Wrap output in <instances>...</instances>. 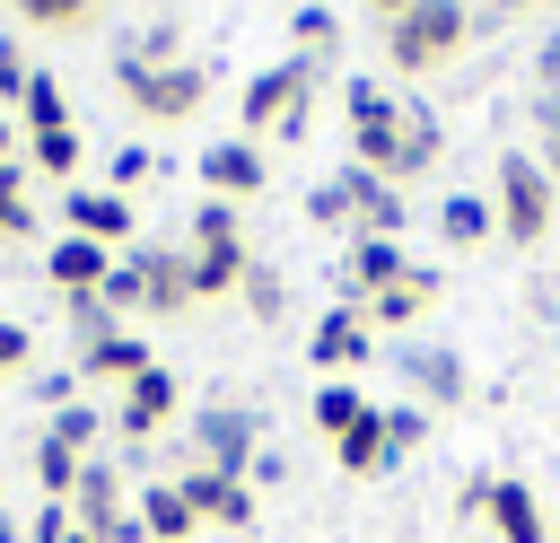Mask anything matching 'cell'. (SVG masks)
<instances>
[{
  "instance_id": "cell-3",
  "label": "cell",
  "mask_w": 560,
  "mask_h": 543,
  "mask_svg": "<svg viewBox=\"0 0 560 543\" xmlns=\"http://www.w3.org/2000/svg\"><path fill=\"white\" fill-rule=\"evenodd\" d=\"M490 210H499V236H508V245H542L551 219H560V184L542 175V158L508 149L499 175H490Z\"/></svg>"
},
{
  "instance_id": "cell-27",
  "label": "cell",
  "mask_w": 560,
  "mask_h": 543,
  "mask_svg": "<svg viewBox=\"0 0 560 543\" xmlns=\"http://www.w3.org/2000/svg\"><path fill=\"white\" fill-rule=\"evenodd\" d=\"M18 114H26V131H52V123H70V88H61L52 70H35V79H26V96H18Z\"/></svg>"
},
{
  "instance_id": "cell-40",
  "label": "cell",
  "mask_w": 560,
  "mask_h": 543,
  "mask_svg": "<svg viewBox=\"0 0 560 543\" xmlns=\"http://www.w3.org/2000/svg\"><path fill=\"white\" fill-rule=\"evenodd\" d=\"M542 175L560 184V96H542Z\"/></svg>"
},
{
  "instance_id": "cell-21",
  "label": "cell",
  "mask_w": 560,
  "mask_h": 543,
  "mask_svg": "<svg viewBox=\"0 0 560 543\" xmlns=\"http://www.w3.org/2000/svg\"><path fill=\"white\" fill-rule=\"evenodd\" d=\"M140 368H158V359H149V342H140V333H131V324H122V333H105V342H88V350H79V385H131V377H140Z\"/></svg>"
},
{
  "instance_id": "cell-9",
  "label": "cell",
  "mask_w": 560,
  "mask_h": 543,
  "mask_svg": "<svg viewBox=\"0 0 560 543\" xmlns=\"http://www.w3.org/2000/svg\"><path fill=\"white\" fill-rule=\"evenodd\" d=\"M262 175H271V158H262V140H245V131L201 149V193H210V201H254Z\"/></svg>"
},
{
  "instance_id": "cell-42",
  "label": "cell",
  "mask_w": 560,
  "mask_h": 543,
  "mask_svg": "<svg viewBox=\"0 0 560 543\" xmlns=\"http://www.w3.org/2000/svg\"><path fill=\"white\" fill-rule=\"evenodd\" d=\"M516 9H560V0H481V9H472V26H481V18H490V26H508Z\"/></svg>"
},
{
  "instance_id": "cell-1",
  "label": "cell",
  "mask_w": 560,
  "mask_h": 543,
  "mask_svg": "<svg viewBox=\"0 0 560 543\" xmlns=\"http://www.w3.org/2000/svg\"><path fill=\"white\" fill-rule=\"evenodd\" d=\"M315 88H324V61H306V53H289V61L254 70V79H245V96H236V114H245V140H262V131L298 140V131H306V105H315Z\"/></svg>"
},
{
  "instance_id": "cell-41",
  "label": "cell",
  "mask_w": 560,
  "mask_h": 543,
  "mask_svg": "<svg viewBox=\"0 0 560 543\" xmlns=\"http://www.w3.org/2000/svg\"><path fill=\"white\" fill-rule=\"evenodd\" d=\"M455 517H490V473H472V482L455 490Z\"/></svg>"
},
{
  "instance_id": "cell-46",
  "label": "cell",
  "mask_w": 560,
  "mask_h": 543,
  "mask_svg": "<svg viewBox=\"0 0 560 543\" xmlns=\"http://www.w3.org/2000/svg\"><path fill=\"white\" fill-rule=\"evenodd\" d=\"M0 543H26V534H18V517H9V508H0Z\"/></svg>"
},
{
  "instance_id": "cell-5",
  "label": "cell",
  "mask_w": 560,
  "mask_h": 543,
  "mask_svg": "<svg viewBox=\"0 0 560 543\" xmlns=\"http://www.w3.org/2000/svg\"><path fill=\"white\" fill-rule=\"evenodd\" d=\"M70 525H79V534H96V543H149V534H140V517H131V482H122V464H105V455H88V464H79Z\"/></svg>"
},
{
  "instance_id": "cell-43",
  "label": "cell",
  "mask_w": 560,
  "mask_h": 543,
  "mask_svg": "<svg viewBox=\"0 0 560 543\" xmlns=\"http://www.w3.org/2000/svg\"><path fill=\"white\" fill-rule=\"evenodd\" d=\"M534 79H542V96H560V35L534 53Z\"/></svg>"
},
{
  "instance_id": "cell-20",
  "label": "cell",
  "mask_w": 560,
  "mask_h": 543,
  "mask_svg": "<svg viewBox=\"0 0 560 543\" xmlns=\"http://www.w3.org/2000/svg\"><path fill=\"white\" fill-rule=\"evenodd\" d=\"M131 517H140V534H149V543H192V534H201V517H192L184 482H140Z\"/></svg>"
},
{
  "instance_id": "cell-29",
  "label": "cell",
  "mask_w": 560,
  "mask_h": 543,
  "mask_svg": "<svg viewBox=\"0 0 560 543\" xmlns=\"http://www.w3.org/2000/svg\"><path fill=\"white\" fill-rule=\"evenodd\" d=\"M18 236H35V201H26V166L9 158L0 166V245H18Z\"/></svg>"
},
{
  "instance_id": "cell-14",
  "label": "cell",
  "mask_w": 560,
  "mask_h": 543,
  "mask_svg": "<svg viewBox=\"0 0 560 543\" xmlns=\"http://www.w3.org/2000/svg\"><path fill=\"white\" fill-rule=\"evenodd\" d=\"M175 403H184V394H175V377H166V368H140V377L122 385V403H114V429L140 447V438H158V429L175 420Z\"/></svg>"
},
{
  "instance_id": "cell-47",
  "label": "cell",
  "mask_w": 560,
  "mask_h": 543,
  "mask_svg": "<svg viewBox=\"0 0 560 543\" xmlns=\"http://www.w3.org/2000/svg\"><path fill=\"white\" fill-rule=\"evenodd\" d=\"M61 543H96V534H79V525H70V534H61Z\"/></svg>"
},
{
  "instance_id": "cell-39",
  "label": "cell",
  "mask_w": 560,
  "mask_h": 543,
  "mask_svg": "<svg viewBox=\"0 0 560 543\" xmlns=\"http://www.w3.org/2000/svg\"><path fill=\"white\" fill-rule=\"evenodd\" d=\"M35 403H52V412L79 403V368H44V377H35Z\"/></svg>"
},
{
  "instance_id": "cell-6",
  "label": "cell",
  "mask_w": 560,
  "mask_h": 543,
  "mask_svg": "<svg viewBox=\"0 0 560 543\" xmlns=\"http://www.w3.org/2000/svg\"><path fill=\"white\" fill-rule=\"evenodd\" d=\"M192 447H201V464L210 473H254V455H262V420L245 412V403H210L201 420H192Z\"/></svg>"
},
{
  "instance_id": "cell-44",
  "label": "cell",
  "mask_w": 560,
  "mask_h": 543,
  "mask_svg": "<svg viewBox=\"0 0 560 543\" xmlns=\"http://www.w3.org/2000/svg\"><path fill=\"white\" fill-rule=\"evenodd\" d=\"M9 149H26V140H18V123H9V105H0V166H9Z\"/></svg>"
},
{
  "instance_id": "cell-32",
  "label": "cell",
  "mask_w": 560,
  "mask_h": 543,
  "mask_svg": "<svg viewBox=\"0 0 560 543\" xmlns=\"http://www.w3.org/2000/svg\"><path fill=\"white\" fill-rule=\"evenodd\" d=\"M306 219H315V228H332V236H341V228L359 236V219H350V193H341V175H324V184L306 193Z\"/></svg>"
},
{
  "instance_id": "cell-11",
  "label": "cell",
  "mask_w": 560,
  "mask_h": 543,
  "mask_svg": "<svg viewBox=\"0 0 560 543\" xmlns=\"http://www.w3.org/2000/svg\"><path fill=\"white\" fill-rule=\"evenodd\" d=\"M402 272H411L402 236H350V254H341V307H368V298L394 289Z\"/></svg>"
},
{
  "instance_id": "cell-48",
  "label": "cell",
  "mask_w": 560,
  "mask_h": 543,
  "mask_svg": "<svg viewBox=\"0 0 560 543\" xmlns=\"http://www.w3.org/2000/svg\"><path fill=\"white\" fill-rule=\"evenodd\" d=\"M551 543H560V525H551Z\"/></svg>"
},
{
  "instance_id": "cell-36",
  "label": "cell",
  "mask_w": 560,
  "mask_h": 543,
  "mask_svg": "<svg viewBox=\"0 0 560 543\" xmlns=\"http://www.w3.org/2000/svg\"><path fill=\"white\" fill-rule=\"evenodd\" d=\"M26 368H35V333L0 315V385H9V377H26Z\"/></svg>"
},
{
  "instance_id": "cell-28",
  "label": "cell",
  "mask_w": 560,
  "mask_h": 543,
  "mask_svg": "<svg viewBox=\"0 0 560 543\" xmlns=\"http://www.w3.org/2000/svg\"><path fill=\"white\" fill-rule=\"evenodd\" d=\"M245 307H254V324H280L289 315V280H280V263H245V289H236Z\"/></svg>"
},
{
  "instance_id": "cell-25",
  "label": "cell",
  "mask_w": 560,
  "mask_h": 543,
  "mask_svg": "<svg viewBox=\"0 0 560 543\" xmlns=\"http://www.w3.org/2000/svg\"><path fill=\"white\" fill-rule=\"evenodd\" d=\"M359 412H376V403H368L350 377H324V385H315V429H324V438H341Z\"/></svg>"
},
{
  "instance_id": "cell-12",
  "label": "cell",
  "mask_w": 560,
  "mask_h": 543,
  "mask_svg": "<svg viewBox=\"0 0 560 543\" xmlns=\"http://www.w3.org/2000/svg\"><path fill=\"white\" fill-rule=\"evenodd\" d=\"M402 385L420 394V412H455V403L472 394V377H464V359H455L446 342H411V350H402Z\"/></svg>"
},
{
  "instance_id": "cell-23",
  "label": "cell",
  "mask_w": 560,
  "mask_h": 543,
  "mask_svg": "<svg viewBox=\"0 0 560 543\" xmlns=\"http://www.w3.org/2000/svg\"><path fill=\"white\" fill-rule=\"evenodd\" d=\"M332 464H341V473H359V482L394 464V455H385V403H376V412H359V420L332 438Z\"/></svg>"
},
{
  "instance_id": "cell-22",
  "label": "cell",
  "mask_w": 560,
  "mask_h": 543,
  "mask_svg": "<svg viewBox=\"0 0 560 543\" xmlns=\"http://www.w3.org/2000/svg\"><path fill=\"white\" fill-rule=\"evenodd\" d=\"M438 236H446L455 254L490 245V236H499V210H490V193H446V201H438Z\"/></svg>"
},
{
  "instance_id": "cell-38",
  "label": "cell",
  "mask_w": 560,
  "mask_h": 543,
  "mask_svg": "<svg viewBox=\"0 0 560 543\" xmlns=\"http://www.w3.org/2000/svg\"><path fill=\"white\" fill-rule=\"evenodd\" d=\"M149 175H158L149 149H114V193H131V184H149Z\"/></svg>"
},
{
  "instance_id": "cell-33",
  "label": "cell",
  "mask_w": 560,
  "mask_h": 543,
  "mask_svg": "<svg viewBox=\"0 0 560 543\" xmlns=\"http://www.w3.org/2000/svg\"><path fill=\"white\" fill-rule=\"evenodd\" d=\"M44 429H52V438H61V447H70V455H96V429H105V420H96V412H88V403H61V412H52V420H44Z\"/></svg>"
},
{
  "instance_id": "cell-34",
  "label": "cell",
  "mask_w": 560,
  "mask_h": 543,
  "mask_svg": "<svg viewBox=\"0 0 560 543\" xmlns=\"http://www.w3.org/2000/svg\"><path fill=\"white\" fill-rule=\"evenodd\" d=\"M420 438H429V412H420V403H385V455L402 464Z\"/></svg>"
},
{
  "instance_id": "cell-8",
  "label": "cell",
  "mask_w": 560,
  "mask_h": 543,
  "mask_svg": "<svg viewBox=\"0 0 560 543\" xmlns=\"http://www.w3.org/2000/svg\"><path fill=\"white\" fill-rule=\"evenodd\" d=\"M306 359H315L324 377H359V368L376 359V324H368L359 307H332V315H315V333H306Z\"/></svg>"
},
{
  "instance_id": "cell-37",
  "label": "cell",
  "mask_w": 560,
  "mask_h": 543,
  "mask_svg": "<svg viewBox=\"0 0 560 543\" xmlns=\"http://www.w3.org/2000/svg\"><path fill=\"white\" fill-rule=\"evenodd\" d=\"M26 79H35L26 44H18V35H0V105H9V96H26Z\"/></svg>"
},
{
  "instance_id": "cell-16",
  "label": "cell",
  "mask_w": 560,
  "mask_h": 543,
  "mask_svg": "<svg viewBox=\"0 0 560 543\" xmlns=\"http://www.w3.org/2000/svg\"><path fill=\"white\" fill-rule=\"evenodd\" d=\"M490 543H551V517L516 473H490Z\"/></svg>"
},
{
  "instance_id": "cell-31",
  "label": "cell",
  "mask_w": 560,
  "mask_h": 543,
  "mask_svg": "<svg viewBox=\"0 0 560 543\" xmlns=\"http://www.w3.org/2000/svg\"><path fill=\"white\" fill-rule=\"evenodd\" d=\"M61 315H70V333H79V350H88V342H105V333H122V315H114L96 289H88V298H61Z\"/></svg>"
},
{
  "instance_id": "cell-17",
  "label": "cell",
  "mask_w": 560,
  "mask_h": 543,
  "mask_svg": "<svg viewBox=\"0 0 560 543\" xmlns=\"http://www.w3.org/2000/svg\"><path fill=\"white\" fill-rule=\"evenodd\" d=\"M122 254L114 245H96V236H52V254H44V272H52V289L61 298H88V289H105V272H114Z\"/></svg>"
},
{
  "instance_id": "cell-30",
  "label": "cell",
  "mask_w": 560,
  "mask_h": 543,
  "mask_svg": "<svg viewBox=\"0 0 560 543\" xmlns=\"http://www.w3.org/2000/svg\"><path fill=\"white\" fill-rule=\"evenodd\" d=\"M26 26H44V35H70V26H96V0H9Z\"/></svg>"
},
{
  "instance_id": "cell-7",
  "label": "cell",
  "mask_w": 560,
  "mask_h": 543,
  "mask_svg": "<svg viewBox=\"0 0 560 543\" xmlns=\"http://www.w3.org/2000/svg\"><path fill=\"white\" fill-rule=\"evenodd\" d=\"M131 228H140V210H131V193H114V184H70L61 193V236H96V245H131Z\"/></svg>"
},
{
  "instance_id": "cell-45",
  "label": "cell",
  "mask_w": 560,
  "mask_h": 543,
  "mask_svg": "<svg viewBox=\"0 0 560 543\" xmlns=\"http://www.w3.org/2000/svg\"><path fill=\"white\" fill-rule=\"evenodd\" d=\"M368 9H376V18L394 26V18H402V9H420V0H368Z\"/></svg>"
},
{
  "instance_id": "cell-19",
  "label": "cell",
  "mask_w": 560,
  "mask_h": 543,
  "mask_svg": "<svg viewBox=\"0 0 560 543\" xmlns=\"http://www.w3.org/2000/svg\"><path fill=\"white\" fill-rule=\"evenodd\" d=\"M341 193H350L359 236H402V184H385V175H368V166H341Z\"/></svg>"
},
{
  "instance_id": "cell-18",
  "label": "cell",
  "mask_w": 560,
  "mask_h": 543,
  "mask_svg": "<svg viewBox=\"0 0 560 543\" xmlns=\"http://www.w3.org/2000/svg\"><path fill=\"white\" fill-rule=\"evenodd\" d=\"M394 114H402V158H394V184H411V175H429V166L446 158V123H438V105H420V96H394Z\"/></svg>"
},
{
  "instance_id": "cell-24",
  "label": "cell",
  "mask_w": 560,
  "mask_h": 543,
  "mask_svg": "<svg viewBox=\"0 0 560 543\" xmlns=\"http://www.w3.org/2000/svg\"><path fill=\"white\" fill-rule=\"evenodd\" d=\"M26 166L35 175H79V123H52V131H26Z\"/></svg>"
},
{
  "instance_id": "cell-4",
  "label": "cell",
  "mask_w": 560,
  "mask_h": 543,
  "mask_svg": "<svg viewBox=\"0 0 560 543\" xmlns=\"http://www.w3.org/2000/svg\"><path fill=\"white\" fill-rule=\"evenodd\" d=\"M114 88L140 123H192L210 96V70L201 61H114Z\"/></svg>"
},
{
  "instance_id": "cell-26",
  "label": "cell",
  "mask_w": 560,
  "mask_h": 543,
  "mask_svg": "<svg viewBox=\"0 0 560 543\" xmlns=\"http://www.w3.org/2000/svg\"><path fill=\"white\" fill-rule=\"evenodd\" d=\"M79 464H88V455H70L52 429L35 438V490H44V499H70V490H79Z\"/></svg>"
},
{
  "instance_id": "cell-35",
  "label": "cell",
  "mask_w": 560,
  "mask_h": 543,
  "mask_svg": "<svg viewBox=\"0 0 560 543\" xmlns=\"http://www.w3.org/2000/svg\"><path fill=\"white\" fill-rule=\"evenodd\" d=\"M289 35H298V53H306V61H324L341 26H332V9H298V18H289Z\"/></svg>"
},
{
  "instance_id": "cell-15",
  "label": "cell",
  "mask_w": 560,
  "mask_h": 543,
  "mask_svg": "<svg viewBox=\"0 0 560 543\" xmlns=\"http://www.w3.org/2000/svg\"><path fill=\"white\" fill-rule=\"evenodd\" d=\"M184 499H192V517H201V525H228V534H245V525H254V482H236V473L192 464V473H184Z\"/></svg>"
},
{
  "instance_id": "cell-10",
  "label": "cell",
  "mask_w": 560,
  "mask_h": 543,
  "mask_svg": "<svg viewBox=\"0 0 560 543\" xmlns=\"http://www.w3.org/2000/svg\"><path fill=\"white\" fill-rule=\"evenodd\" d=\"M122 263L140 272V315H184L192 307V254L184 245H140Z\"/></svg>"
},
{
  "instance_id": "cell-13",
  "label": "cell",
  "mask_w": 560,
  "mask_h": 543,
  "mask_svg": "<svg viewBox=\"0 0 560 543\" xmlns=\"http://www.w3.org/2000/svg\"><path fill=\"white\" fill-rule=\"evenodd\" d=\"M438 298H446V272H429V263H411V272H402L394 289H376V298H368L359 315H368L376 333H411V324H420V315H429Z\"/></svg>"
},
{
  "instance_id": "cell-2",
  "label": "cell",
  "mask_w": 560,
  "mask_h": 543,
  "mask_svg": "<svg viewBox=\"0 0 560 543\" xmlns=\"http://www.w3.org/2000/svg\"><path fill=\"white\" fill-rule=\"evenodd\" d=\"M464 35H472V9H464V0H420V9H402V18L385 26V61H394L402 79H429V70H446V61L464 53Z\"/></svg>"
}]
</instances>
